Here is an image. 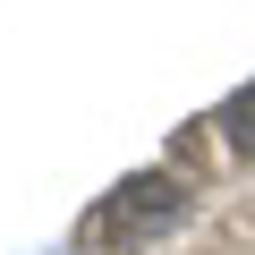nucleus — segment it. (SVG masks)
<instances>
[{
    "mask_svg": "<svg viewBox=\"0 0 255 255\" xmlns=\"http://www.w3.org/2000/svg\"><path fill=\"white\" fill-rule=\"evenodd\" d=\"M187 213V187L170 179V170H145V179H128V187H111L94 213H85V230H77V247L85 255H145L170 221Z\"/></svg>",
    "mask_w": 255,
    "mask_h": 255,
    "instance_id": "f257e3e1",
    "label": "nucleus"
},
{
    "mask_svg": "<svg viewBox=\"0 0 255 255\" xmlns=\"http://www.w3.org/2000/svg\"><path fill=\"white\" fill-rule=\"evenodd\" d=\"M221 136H230V145H238V153L255 162V77H247V85H238V94L221 102Z\"/></svg>",
    "mask_w": 255,
    "mask_h": 255,
    "instance_id": "f03ea898",
    "label": "nucleus"
}]
</instances>
